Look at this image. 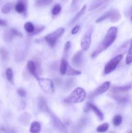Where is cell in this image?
<instances>
[{"mask_svg": "<svg viewBox=\"0 0 132 133\" xmlns=\"http://www.w3.org/2000/svg\"><path fill=\"white\" fill-rule=\"evenodd\" d=\"M118 33V29L116 27H110L109 29L107 31L104 38L102 40V42L100 43L97 49L91 54V57H97V55L100 53L103 52L104 51L106 50V49L109 48L113 43L116 40V36H117Z\"/></svg>", "mask_w": 132, "mask_h": 133, "instance_id": "obj_1", "label": "cell"}, {"mask_svg": "<svg viewBox=\"0 0 132 133\" xmlns=\"http://www.w3.org/2000/svg\"><path fill=\"white\" fill-rule=\"evenodd\" d=\"M86 98V93L82 88L78 87L75 88L71 94L64 99V102L67 103H78L85 101Z\"/></svg>", "mask_w": 132, "mask_h": 133, "instance_id": "obj_2", "label": "cell"}, {"mask_svg": "<svg viewBox=\"0 0 132 133\" xmlns=\"http://www.w3.org/2000/svg\"><path fill=\"white\" fill-rule=\"evenodd\" d=\"M65 29L63 28V27H60V28L57 29L56 30V31H54V32H51V33L49 34V35L45 36V41L49 44V45H50V46L53 48V47L55 45L56 43L58 38H60L63 35Z\"/></svg>", "mask_w": 132, "mask_h": 133, "instance_id": "obj_3", "label": "cell"}, {"mask_svg": "<svg viewBox=\"0 0 132 133\" xmlns=\"http://www.w3.org/2000/svg\"><path fill=\"white\" fill-rule=\"evenodd\" d=\"M123 58V55H118L116 57H115L114 58H111L109 61L108 62V63L106 65L104 68V72L105 74H109L110 73L112 72L113 71L116 69V68L117 67V66L119 65V64L120 63V62L121 61V60Z\"/></svg>", "mask_w": 132, "mask_h": 133, "instance_id": "obj_4", "label": "cell"}, {"mask_svg": "<svg viewBox=\"0 0 132 133\" xmlns=\"http://www.w3.org/2000/svg\"><path fill=\"white\" fill-rule=\"evenodd\" d=\"M47 113L50 116L52 121H53V125H54V126L55 127V128H56V129L59 131L60 133H69L67 128H66V127L65 126V125L61 122L60 119L59 118H58V117H57L50 110V109H49V110H47Z\"/></svg>", "mask_w": 132, "mask_h": 133, "instance_id": "obj_5", "label": "cell"}, {"mask_svg": "<svg viewBox=\"0 0 132 133\" xmlns=\"http://www.w3.org/2000/svg\"><path fill=\"white\" fill-rule=\"evenodd\" d=\"M40 88L45 92L47 94H53L54 91V87L53 82L50 79L38 78L37 79Z\"/></svg>", "mask_w": 132, "mask_h": 133, "instance_id": "obj_6", "label": "cell"}, {"mask_svg": "<svg viewBox=\"0 0 132 133\" xmlns=\"http://www.w3.org/2000/svg\"><path fill=\"white\" fill-rule=\"evenodd\" d=\"M93 27H90L88 28L87 31L85 32L84 37L82 39L81 41V48L83 51H87L90 47L91 43V37L93 34Z\"/></svg>", "mask_w": 132, "mask_h": 133, "instance_id": "obj_7", "label": "cell"}, {"mask_svg": "<svg viewBox=\"0 0 132 133\" xmlns=\"http://www.w3.org/2000/svg\"><path fill=\"white\" fill-rule=\"evenodd\" d=\"M110 87V82L106 81L105 83H104L102 85L100 86L99 87L97 88V89H96L93 92H92L90 95H89V98H93V97H96V96H98L100 94H102L106 92L107 90L109 89Z\"/></svg>", "mask_w": 132, "mask_h": 133, "instance_id": "obj_8", "label": "cell"}, {"mask_svg": "<svg viewBox=\"0 0 132 133\" xmlns=\"http://www.w3.org/2000/svg\"><path fill=\"white\" fill-rule=\"evenodd\" d=\"M89 110H92L94 113L95 114V115L99 118L100 120H103L104 119V114L102 112L100 111L98 107L94 105L93 104L90 103H87L85 105V107H84V111L87 112Z\"/></svg>", "mask_w": 132, "mask_h": 133, "instance_id": "obj_9", "label": "cell"}, {"mask_svg": "<svg viewBox=\"0 0 132 133\" xmlns=\"http://www.w3.org/2000/svg\"><path fill=\"white\" fill-rule=\"evenodd\" d=\"M132 88V84H128L126 85L121 86V87H113L111 88V92L113 95L116 94H119L124 93V92H126L128 91H129V90H131Z\"/></svg>", "mask_w": 132, "mask_h": 133, "instance_id": "obj_10", "label": "cell"}, {"mask_svg": "<svg viewBox=\"0 0 132 133\" xmlns=\"http://www.w3.org/2000/svg\"><path fill=\"white\" fill-rule=\"evenodd\" d=\"M83 53L81 51H78L72 58V63L76 67H80L82 63Z\"/></svg>", "mask_w": 132, "mask_h": 133, "instance_id": "obj_11", "label": "cell"}, {"mask_svg": "<svg viewBox=\"0 0 132 133\" xmlns=\"http://www.w3.org/2000/svg\"><path fill=\"white\" fill-rule=\"evenodd\" d=\"M27 68H28L29 72L32 74V75H33L36 79H38L39 77L38 75L37 68H36V65L34 63V62H33L32 61H28V62H27Z\"/></svg>", "mask_w": 132, "mask_h": 133, "instance_id": "obj_12", "label": "cell"}, {"mask_svg": "<svg viewBox=\"0 0 132 133\" xmlns=\"http://www.w3.org/2000/svg\"><path fill=\"white\" fill-rule=\"evenodd\" d=\"M109 19L113 23L119 22L121 18V15L120 12L116 9H111V14L109 16Z\"/></svg>", "mask_w": 132, "mask_h": 133, "instance_id": "obj_13", "label": "cell"}, {"mask_svg": "<svg viewBox=\"0 0 132 133\" xmlns=\"http://www.w3.org/2000/svg\"><path fill=\"white\" fill-rule=\"evenodd\" d=\"M31 118V116L28 112H25L20 116L19 120L22 125L27 126L29 124Z\"/></svg>", "mask_w": 132, "mask_h": 133, "instance_id": "obj_14", "label": "cell"}, {"mask_svg": "<svg viewBox=\"0 0 132 133\" xmlns=\"http://www.w3.org/2000/svg\"><path fill=\"white\" fill-rule=\"evenodd\" d=\"M41 131V125L38 122H33L30 127V132L39 133Z\"/></svg>", "mask_w": 132, "mask_h": 133, "instance_id": "obj_15", "label": "cell"}, {"mask_svg": "<svg viewBox=\"0 0 132 133\" xmlns=\"http://www.w3.org/2000/svg\"><path fill=\"white\" fill-rule=\"evenodd\" d=\"M86 8H87L86 5H84V6H83V7L82 8L81 10H80V11H79L78 12L77 14H76V15L73 18H72V20H71V22H70L69 25L73 24V23H75V22H76V21L78 20V19H80V18H81L83 14H84V12H85V10H86Z\"/></svg>", "mask_w": 132, "mask_h": 133, "instance_id": "obj_16", "label": "cell"}, {"mask_svg": "<svg viewBox=\"0 0 132 133\" xmlns=\"http://www.w3.org/2000/svg\"><path fill=\"white\" fill-rule=\"evenodd\" d=\"M38 105H39V108H40V110L43 112L47 113V110L49 109V108L48 107L47 105L46 101L44 99L43 97H40V98L39 99Z\"/></svg>", "mask_w": 132, "mask_h": 133, "instance_id": "obj_17", "label": "cell"}, {"mask_svg": "<svg viewBox=\"0 0 132 133\" xmlns=\"http://www.w3.org/2000/svg\"><path fill=\"white\" fill-rule=\"evenodd\" d=\"M112 97L114 99L116 100L120 104H124L126 103L128 101V97L126 96H120V95H113Z\"/></svg>", "mask_w": 132, "mask_h": 133, "instance_id": "obj_18", "label": "cell"}, {"mask_svg": "<svg viewBox=\"0 0 132 133\" xmlns=\"http://www.w3.org/2000/svg\"><path fill=\"white\" fill-rule=\"evenodd\" d=\"M15 10L17 12L19 13V14L23 13L26 10V4L23 1H19L15 5Z\"/></svg>", "mask_w": 132, "mask_h": 133, "instance_id": "obj_19", "label": "cell"}, {"mask_svg": "<svg viewBox=\"0 0 132 133\" xmlns=\"http://www.w3.org/2000/svg\"><path fill=\"white\" fill-rule=\"evenodd\" d=\"M68 65L69 64L67 62V60L65 59L64 58H62V61H61L60 68V71L61 75H65Z\"/></svg>", "mask_w": 132, "mask_h": 133, "instance_id": "obj_20", "label": "cell"}, {"mask_svg": "<svg viewBox=\"0 0 132 133\" xmlns=\"http://www.w3.org/2000/svg\"><path fill=\"white\" fill-rule=\"evenodd\" d=\"M24 28L25 29V31H27L28 33H29L30 35H32L35 31V28L36 27H34L32 23L30 22H27L25 23V25H24Z\"/></svg>", "mask_w": 132, "mask_h": 133, "instance_id": "obj_21", "label": "cell"}, {"mask_svg": "<svg viewBox=\"0 0 132 133\" xmlns=\"http://www.w3.org/2000/svg\"><path fill=\"white\" fill-rule=\"evenodd\" d=\"M65 74L67 75H72V76L73 75H79L81 74V71L75 70L72 68H71L69 65H68Z\"/></svg>", "mask_w": 132, "mask_h": 133, "instance_id": "obj_22", "label": "cell"}, {"mask_svg": "<svg viewBox=\"0 0 132 133\" xmlns=\"http://www.w3.org/2000/svg\"><path fill=\"white\" fill-rule=\"evenodd\" d=\"M105 1H106V0H94V1L92 3L90 7H89V10H94V9L98 8V6H100L101 5H102V3H103Z\"/></svg>", "mask_w": 132, "mask_h": 133, "instance_id": "obj_23", "label": "cell"}, {"mask_svg": "<svg viewBox=\"0 0 132 133\" xmlns=\"http://www.w3.org/2000/svg\"><path fill=\"white\" fill-rule=\"evenodd\" d=\"M109 129V124L108 123H104L100 125L97 128V131L98 132H105L107 131Z\"/></svg>", "mask_w": 132, "mask_h": 133, "instance_id": "obj_24", "label": "cell"}, {"mask_svg": "<svg viewBox=\"0 0 132 133\" xmlns=\"http://www.w3.org/2000/svg\"><path fill=\"white\" fill-rule=\"evenodd\" d=\"M122 122V117L120 114H117V115L115 116L113 119V123L115 126H119Z\"/></svg>", "mask_w": 132, "mask_h": 133, "instance_id": "obj_25", "label": "cell"}, {"mask_svg": "<svg viewBox=\"0 0 132 133\" xmlns=\"http://www.w3.org/2000/svg\"><path fill=\"white\" fill-rule=\"evenodd\" d=\"M12 8V5L11 3H6L1 8V12L3 13V14H8L11 10Z\"/></svg>", "mask_w": 132, "mask_h": 133, "instance_id": "obj_26", "label": "cell"}, {"mask_svg": "<svg viewBox=\"0 0 132 133\" xmlns=\"http://www.w3.org/2000/svg\"><path fill=\"white\" fill-rule=\"evenodd\" d=\"M53 1V0H38L36 3V5L38 6H47L51 3Z\"/></svg>", "mask_w": 132, "mask_h": 133, "instance_id": "obj_27", "label": "cell"}, {"mask_svg": "<svg viewBox=\"0 0 132 133\" xmlns=\"http://www.w3.org/2000/svg\"><path fill=\"white\" fill-rule=\"evenodd\" d=\"M110 14H111V10H109V11L106 12V13H104V14H103L102 16H101L100 18H98V19L96 20V23H100V22H102V21L105 20V19H107V18H109L110 16Z\"/></svg>", "mask_w": 132, "mask_h": 133, "instance_id": "obj_28", "label": "cell"}, {"mask_svg": "<svg viewBox=\"0 0 132 133\" xmlns=\"http://www.w3.org/2000/svg\"><path fill=\"white\" fill-rule=\"evenodd\" d=\"M132 62V45H131L130 48L128 50V55H127V57L126 58V64L127 65L130 64Z\"/></svg>", "mask_w": 132, "mask_h": 133, "instance_id": "obj_29", "label": "cell"}, {"mask_svg": "<svg viewBox=\"0 0 132 133\" xmlns=\"http://www.w3.org/2000/svg\"><path fill=\"white\" fill-rule=\"evenodd\" d=\"M62 10V6L60 4H56L54 6H53V9H52V14L53 15L56 16V15H58L60 12H61Z\"/></svg>", "mask_w": 132, "mask_h": 133, "instance_id": "obj_30", "label": "cell"}, {"mask_svg": "<svg viewBox=\"0 0 132 133\" xmlns=\"http://www.w3.org/2000/svg\"><path fill=\"white\" fill-rule=\"evenodd\" d=\"M6 77L7 80L13 83V71L11 68H7L6 70Z\"/></svg>", "mask_w": 132, "mask_h": 133, "instance_id": "obj_31", "label": "cell"}, {"mask_svg": "<svg viewBox=\"0 0 132 133\" xmlns=\"http://www.w3.org/2000/svg\"><path fill=\"white\" fill-rule=\"evenodd\" d=\"M14 37V35L12 34V32H10V30H8L4 34V38L6 40V42H10L12 40V39Z\"/></svg>", "mask_w": 132, "mask_h": 133, "instance_id": "obj_32", "label": "cell"}, {"mask_svg": "<svg viewBox=\"0 0 132 133\" xmlns=\"http://www.w3.org/2000/svg\"><path fill=\"white\" fill-rule=\"evenodd\" d=\"M0 55L1 56V58H3V60L4 61H6L9 58V55H8V52L5 50L3 48H1L0 49Z\"/></svg>", "mask_w": 132, "mask_h": 133, "instance_id": "obj_33", "label": "cell"}, {"mask_svg": "<svg viewBox=\"0 0 132 133\" xmlns=\"http://www.w3.org/2000/svg\"><path fill=\"white\" fill-rule=\"evenodd\" d=\"M10 32H12V34L14 35V36H19V37H22V36H23V35H22L21 32H19V31H18V30L16 29L12 28L10 29Z\"/></svg>", "mask_w": 132, "mask_h": 133, "instance_id": "obj_34", "label": "cell"}, {"mask_svg": "<svg viewBox=\"0 0 132 133\" xmlns=\"http://www.w3.org/2000/svg\"><path fill=\"white\" fill-rule=\"evenodd\" d=\"M71 42H70L69 41L67 42L64 47V51H63V53H64V56L65 55H67L68 54L70 48H71Z\"/></svg>", "mask_w": 132, "mask_h": 133, "instance_id": "obj_35", "label": "cell"}, {"mask_svg": "<svg viewBox=\"0 0 132 133\" xmlns=\"http://www.w3.org/2000/svg\"><path fill=\"white\" fill-rule=\"evenodd\" d=\"M1 131L4 133H16V131L13 129L9 127H2L1 128Z\"/></svg>", "mask_w": 132, "mask_h": 133, "instance_id": "obj_36", "label": "cell"}, {"mask_svg": "<svg viewBox=\"0 0 132 133\" xmlns=\"http://www.w3.org/2000/svg\"><path fill=\"white\" fill-rule=\"evenodd\" d=\"M74 81V79H69L68 81H67L65 83V87L67 88H68L69 89L70 88L72 87L74 85V83L72 81Z\"/></svg>", "mask_w": 132, "mask_h": 133, "instance_id": "obj_37", "label": "cell"}, {"mask_svg": "<svg viewBox=\"0 0 132 133\" xmlns=\"http://www.w3.org/2000/svg\"><path fill=\"white\" fill-rule=\"evenodd\" d=\"M18 94H19V96L22 97H24L26 96V92L24 89L23 88H19L18 90Z\"/></svg>", "mask_w": 132, "mask_h": 133, "instance_id": "obj_38", "label": "cell"}, {"mask_svg": "<svg viewBox=\"0 0 132 133\" xmlns=\"http://www.w3.org/2000/svg\"><path fill=\"white\" fill-rule=\"evenodd\" d=\"M80 25L75 26V27L72 29V31H71V34H72V35H75V34H76L78 32L79 30H80Z\"/></svg>", "mask_w": 132, "mask_h": 133, "instance_id": "obj_39", "label": "cell"}, {"mask_svg": "<svg viewBox=\"0 0 132 133\" xmlns=\"http://www.w3.org/2000/svg\"><path fill=\"white\" fill-rule=\"evenodd\" d=\"M44 28H45L44 27H37V28H35L34 32L32 35H36V34L39 33V32H40L41 31H42L44 29Z\"/></svg>", "mask_w": 132, "mask_h": 133, "instance_id": "obj_40", "label": "cell"}, {"mask_svg": "<svg viewBox=\"0 0 132 133\" xmlns=\"http://www.w3.org/2000/svg\"><path fill=\"white\" fill-rule=\"evenodd\" d=\"M0 25L1 26H6V23L5 21L3 20V19H0Z\"/></svg>", "mask_w": 132, "mask_h": 133, "instance_id": "obj_41", "label": "cell"}, {"mask_svg": "<svg viewBox=\"0 0 132 133\" xmlns=\"http://www.w3.org/2000/svg\"><path fill=\"white\" fill-rule=\"evenodd\" d=\"M79 0H72V6H75V5H76L78 2Z\"/></svg>", "mask_w": 132, "mask_h": 133, "instance_id": "obj_42", "label": "cell"}, {"mask_svg": "<svg viewBox=\"0 0 132 133\" xmlns=\"http://www.w3.org/2000/svg\"><path fill=\"white\" fill-rule=\"evenodd\" d=\"M21 1H23V2H24L26 4V2H27V0H21Z\"/></svg>", "mask_w": 132, "mask_h": 133, "instance_id": "obj_43", "label": "cell"}, {"mask_svg": "<svg viewBox=\"0 0 132 133\" xmlns=\"http://www.w3.org/2000/svg\"><path fill=\"white\" fill-rule=\"evenodd\" d=\"M67 1H68V0H62V1H63V3H66Z\"/></svg>", "mask_w": 132, "mask_h": 133, "instance_id": "obj_44", "label": "cell"}, {"mask_svg": "<svg viewBox=\"0 0 132 133\" xmlns=\"http://www.w3.org/2000/svg\"><path fill=\"white\" fill-rule=\"evenodd\" d=\"M130 20H131V22H132V16H131V18H130Z\"/></svg>", "mask_w": 132, "mask_h": 133, "instance_id": "obj_45", "label": "cell"}, {"mask_svg": "<svg viewBox=\"0 0 132 133\" xmlns=\"http://www.w3.org/2000/svg\"><path fill=\"white\" fill-rule=\"evenodd\" d=\"M131 133H132V132H131Z\"/></svg>", "mask_w": 132, "mask_h": 133, "instance_id": "obj_46", "label": "cell"}]
</instances>
